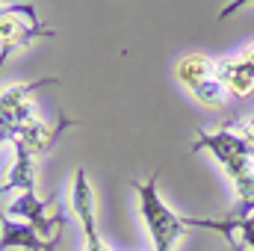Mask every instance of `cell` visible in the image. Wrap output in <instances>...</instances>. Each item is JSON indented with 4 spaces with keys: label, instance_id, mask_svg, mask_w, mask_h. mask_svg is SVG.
Segmentation results:
<instances>
[{
    "label": "cell",
    "instance_id": "1",
    "mask_svg": "<svg viewBox=\"0 0 254 251\" xmlns=\"http://www.w3.org/2000/svg\"><path fill=\"white\" fill-rule=\"evenodd\" d=\"M192 151H210L216 163L225 169V175L234 181L240 198V216L254 213V157L249 145L234 133V127L225 125L216 133L198 130V142L192 145Z\"/></svg>",
    "mask_w": 254,
    "mask_h": 251
},
{
    "label": "cell",
    "instance_id": "2",
    "mask_svg": "<svg viewBox=\"0 0 254 251\" xmlns=\"http://www.w3.org/2000/svg\"><path fill=\"white\" fill-rule=\"evenodd\" d=\"M130 187L136 189V198H139V213H142V222L151 234V243L154 251H172L175 243L184 237L187 225H184V216H178L157 192V175H151L145 184L142 181H133Z\"/></svg>",
    "mask_w": 254,
    "mask_h": 251
},
{
    "label": "cell",
    "instance_id": "3",
    "mask_svg": "<svg viewBox=\"0 0 254 251\" xmlns=\"http://www.w3.org/2000/svg\"><path fill=\"white\" fill-rule=\"evenodd\" d=\"M57 83H60L57 77H42V80L21 83V86H12V89L0 92V145L3 142H15L21 127L36 119V113H33V92H39L45 86H57Z\"/></svg>",
    "mask_w": 254,
    "mask_h": 251
},
{
    "label": "cell",
    "instance_id": "4",
    "mask_svg": "<svg viewBox=\"0 0 254 251\" xmlns=\"http://www.w3.org/2000/svg\"><path fill=\"white\" fill-rule=\"evenodd\" d=\"M6 216L12 219H24L27 225H33L45 240H51V231H57L65 222L63 213H51V201H42L36 192H24L18 195L9 207H6Z\"/></svg>",
    "mask_w": 254,
    "mask_h": 251
},
{
    "label": "cell",
    "instance_id": "5",
    "mask_svg": "<svg viewBox=\"0 0 254 251\" xmlns=\"http://www.w3.org/2000/svg\"><path fill=\"white\" fill-rule=\"evenodd\" d=\"M71 204H74V213H77L80 228H83V237H86V251H110L104 243H101L98 231H95V195H92L89 175H86V169H83V166L74 172Z\"/></svg>",
    "mask_w": 254,
    "mask_h": 251
},
{
    "label": "cell",
    "instance_id": "6",
    "mask_svg": "<svg viewBox=\"0 0 254 251\" xmlns=\"http://www.w3.org/2000/svg\"><path fill=\"white\" fill-rule=\"evenodd\" d=\"M60 237L45 240L33 225L27 222H15L12 216H6L0 210V251L9 249H27V251H54Z\"/></svg>",
    "mask_w": 254,
    "mask_h": 251
},
{
    "label": "cell",
    "instance_id": "7",
    "mask_svg": "<svg viewBox=\"0 0 254 251\" xmlns=\"http://www.w3.org/2000/svg\"><path fill=\"white\" fill-rule=\"evenodd\" d=\"M74 125H80V122H77V119H68V116H60L57 125H48V122H42V119H33L30 125L21 127L18 139L27 145V151H30L33 157H39V154H48V151L57 145V139Z\"/></svg>",
    "mask_w": 254,
    "mask_h": 251
},
{
    "label": "cell",
    "instance_id": "8",
    "mask_svg": "<svg viewBox=\"0 0 254 251\" xmlns=\"http://www.w3.org/2000/svg\"><path fill=\"white\" fill-rule=\"evenodd\" d=\"M216 77L222 80L225 92L234 98H249L254 95V68L246 63V57H225L216 63Z\"/></svg>",
    "mask_w": 254,
    "mask_h": 251
},
{
    "label": "cell",
    "instance_id": "9",
    "mask_svg": "<svg viewBox=\"0 0 254 251\" xmlns=\"http://www.w3.org/2000/svg\"><path fill=\"white\" fill-rule=\"evenodd\" d=\"M12 148H15V163H12L9 178L0 184V201H3V195H9V192H18V195L36 192V166H33L36 157L27 151V145H24L21 139H15Z\"/></svg>",
    "mask_w": 254,
    "mask_h": 251
},
{
    "label": "cell",
    "instance_id": "10",
    "mask_svg": "<svg viewBox=\"0 0 254 251\" xmlns=\"http://www.w3.org/2000/svg\"><path fill=\"white\" fill-rule=\"evenodd\" d=\"M175 77L190 89H201L204 83L216 80V60L207 57V54H184L178 63H175Z\"/></svg>",
    "mask_w": 254,
    "mask_h": 251
},
{
    "label": "cell",
    "instance_id": "11",
    "mask_svg": "<svg viewBox=\"0 0 254 251\" xmlns=\"http://www.w3.org/2000/svg\"><path fill=\"white\" fill-rule=\"evenodd\" d=\"M234 133H237V136H240V139H243V142L249 145V151H252V157H254V119L243 122V125L237 127Z\"/></svg>",
    "mask_w": 254,
    "mask_h": 251
},
{
    "label": "cell",
    "instance_id": "12",
    "mask_svg": "<svg viewBox=\"0 0 254 251\" xmlns=\"http://www.w3.org/2000/svg\"><path fill=\"white\" fill-rule=\"evenodd\" d=\"M249 3H254V0H231V3H228L222 12H219V18H216V21H225V18H231L234 12H240V9H243V6H249Z\"/></svg>",
    "mask_w": 254,
    "mask_h": 251
},
{
    "label": "cell",
    "instance_id": "13",
    "mask_svg": "<svg viewBox=\"0 0 254 251\" xmlns=\"http://www.w3.org/2000/svg\"><path fill=\"white\" fill-rule=\"evenodd\" d=\"M225 240H228V246H231V251H246V243H237V237H234V234H228Z\"/></svg>",
    "mask_w": 254,
    "mask_h": 251
},
{
    "label": "cell",
    "instance_id": "14",
    "mask_svg": "<svg viewBox=\"0 0 254 251\" xmlns=\"http://www.w3.org/2000/svg\"><path fill=\"white\" fill-rule=\"evenodd\" d=\"M243 57H246V63H249V65L254 68V45L249 48V51H246V54H243Z\"/></svg>",
    "mask_w": 254,
    "mask_h": 251
},
{
    "label": "cell",
    "instance_id": "15",
    "mask_svg": "<svg viewBox=\"0 0 254 251\" xmlns=\"http://www.w3.org/2000/svg\"><path fill=\"white\" fill-rule=\"evenodd\" d=\"M3 9H6V3H0V15H3Z\"/></svg>",
    "mask_w": 254,
    "mask_h": 251
}]
</instances>
